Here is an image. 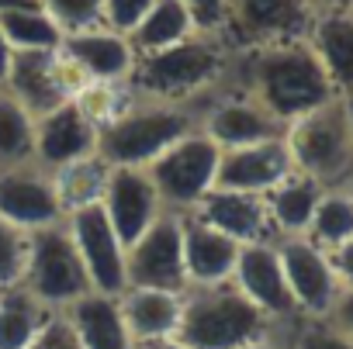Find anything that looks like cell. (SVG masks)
Segmentation results:
<instances>
[{
  "label": "cell",
  "instance_id": "6da1fadb",
  "mask_svg": "<svg viewBox=\"0 0 353 349\" xmlns=\"http://www.w3.org/2000/svg\"><path fill=\"white\" fill-rule=\"evenodd\" d=\"M229 73H236L239 80L236 90L253 97L284 128L339 97L308 42H281L236 52Z\"/></svg>",
  "mask_w": 353,
  "mask_h": 349
},
{
  "label": "cell",
  "instance_id": "7a4b0ae2",
  "mask_svg": "<svg viewBox=\"0 0 353 349\" xmlns=\"http://www.w3.org/2000/svg\"><path fill=\"white\" fill-rule=\"evenodd\" d=\"M232 49L215 35H194L152 56H139L128 76V94L142 101L184 104L208 97L232 70Z\"/></svg>",
  "mask_w": 353,
  "mask_h": 349
},
{
  "label": "cell",
  "instance_id": "3957f363",
  "mask_svg": "<svg viewBox=\"0 0 353 349\" xmlns=\"http://www.w3.org/2000/svg\"><path fill=\"white\" fill-rule=\"evenodd\" d=\"M198 128V111L132 97L97 135V156L111 169H149L173 142Z\"/></svg>",
  "mask_w": 353,
  "mask_h": 349
},
{
  "label": "cell",
  "instance_id": "277c9868",
  "mask_svg": "<svg viewBox=\"0 0 353 349\" xmlns=\"http://www.w3.org/2000/svg\"><path fill=\"white\" fill-rule=\"evenodd\" d=\"M277 328L260 308H253L232 284L219 287H191L184 294L181 339L188 349H246Z\"/></svg>",
  "mask_w": 353,
  "mask_h": 349
},
{
  "label": "cell",
  "instance_id": "5b68a950",
  "mask_svg": "<svg viewBox=\"0 0 353 349\" xmlns=\"http://www.w3.org/2000/svg\"><path fill=\"white\" fill-rule=\"evenodd\" d=\"M291 166L319 187H346L353 180V138L339 97L284 128Z\"/></svg>",
  "mask_w": 353,
  "mask_h": 349
},
{
  "label": "cell",
  "instance_id": "8992f818",
  "mask_svg": "<svg viewBox=\"0 0 353 349\" xmlns=\"http://www.w3.org/2000/svg\"><path fill=\"white\" fill-rule=\"evenodd\" d=\"M219 159L222 149L201 135L198 128L184 135L181 142H173L145 173L170 215H194L198 204L215 191L219 184Z\"/></svg>",
  "mask_w": 353,
  "mask_h": 349
},
{
  "label": "cell",
  "instance_id": "52a82bcc",
  "mask_svg": "<svg viewBox=\"0 0 353 349\" xmlns=\"http://www.w3.org/2000/svg\"><path fill=\"white\" fill-rule=\"evenodd\" d=\"M21 287L52 315L66 311L73 301H80L90 290L83 263L63 225L28 235V263H25Z\"/></svg>",
  "mask_w": 353,
  "mask_h": 349
},
{
  "label": "cell",
  "instance_id": "ba28073f",
  "mask_svg": "<svg viewBox=\"0 0 353 349\" xmlns=\"http://www.w3.org/2000/svg\"><path fill=\"white\" fill-rule=\"evenodd\" d=\"M312 18L315 11L308 0H229V18L219 39L232 52L305 42Z\"/></svg>",
  "mask_w": 353,
  "mask_h": 349
},
{
  "label": "cell",
  "instance_id": "9c48e42d",
  "mask_svg": "<svg viewBox=\"0 0 353 349\" xmlns=\"http://www.w3.org/2000/svg\"><path fill=\"white\" fill-rule=\"evenodd\" d=\"M281 270L288 280V294L294 301L298 318H329L332 304L343 290L332 260L325 249H319L312 239L294 235V239H274Z\"/></svg>",
  "mask_w": 353,
  "mask_h": 349
},
{
  "label": "cell",
  "instance_id": "30bf717a",
  "mask_svg": "<svg viewBox=\"0 0 353 349\" xmlns=\"http://www.w3.org/2000/svg\"><path fill=\"white\" fill-rule=\"evenodd\" d=\"M125 273H128V287H152V290H170V294H188L181 215L166 211L145 235H139L125 249Z\"/></svg>",
  "mask_w": 353,
  "mask_h": 349
},
{
  "label": "cell",
  "instance_id": "8fae6325",
  "mask_svg": "<svg viewBox=\"0 0 353 349\" xmlns=\"http://www.w3.org/2000/svg\"><path fill=\"white\" fill-rule=\"evenodd\" d=\"M63 229L73 239V249H77V256L83 263V273H87L90 290L94 294H104V297H118L128 287L125 246L118 242V235H114L108 215L101 211V204L66 215Z\"/></svg>",
  "mask_w": 353,
  "mask_h": 349
},
{
  "label": "cell",
  "instance_id": "7c38bea8",
  "mask_svg": "<svg viewBox=\"0 0 353 349\" xmlns=\"http://www.w3.org/2000/svg\"><path fill=\"white\" fill-rule=\"evenodd\" d=\"M0 90H8L35 118H42L52 107L73 101L83 90V80L77 76V70L66 63L63 52H14L8 83Z\"/></svg>",
  "mask_w": 353,
  "mask_h": 349
},
{
  "label": "cell",
  "instance_id": "4fadbf2b",
  "mask_svg": "<svg viewBox=\"0 0 353 349\" xmlns=\"http://www.w3.org/2000/svg\"><path fill=\"white\" fill-rule=\"evenodd\" d=\"M0 218L28 235L63 225L66 211L59 204L52 173H46L39 162L0 169Z\"/></svg>",
  "mask_w": 353,
  "mask_h": 349
},
{
  "label": "cell",
  "instance_id": "5bb4252c",
  "mask_svg": "<svg viewBox=\"0 0 353 349\" xmlns=\"http://www.w3.org/2000/svg\"><path fill=\"white\" fill-rule=\"evenodd\" d=\"M198 131L208 135L222 152L284 138V125L239 90L208 97L205 111H198Z\"/></svg>",
  "mask_w": 353,
  "mask_h": 349
},
{
  "label": "cell",
  "instance_id": "9a60e30c",
  "mask_svg": "<svg viewBox=\"0 0 353 349\" xmlns=\"http://www.w3.org/2000/svg\"><path fill=\"white\" fill-rule=\"evenodd\" d=\"M253 308H260L277 328H288L298 321L294 301L288 294V280L281 270V256L274 239L270 242H250L239 249L232 280H229Z\"/></svg>",
  "mask_w": 353,
  "mask_h": 349
},
{
  "label": "cell",
  "instance_id": "2e32d148",
  "mask_svg": "<svg viewBox=\"0 0 353 349\" xmlns=\"http://www.w3.org/2000/svg\"><path fill=\"white\" fill-rule=\"evenodd\" d=\"M66 63L77 70V76L87 83H108V87H128V76L135 70V49L128 42V35H118L104 25L83 28V32H70L63 49Z\"/></svg>",
  "mask_w": 353,
  "mask_h": 349
},
{
  "label": "cell",
  "instance_id": "e0dca14e",
  "mask_svg": "<svg viewBox=\"0 0 353 349\" xmlns=\"http://www.w3.org/2000/svg\"><path fill=\"white\" fill-rule=\"evenodd\" d=\"M101 211L108 215V222L125 249L166 215L145 169H111L104 198H101Z\"/></svg>",
  "mask_w": 353,
  "mask_h": 349
},
{
  "label": "cell",
  "instance_id": "ac0fdd59",
  "mask_svg": "<svg viewBox=\"0 0 353 349\" xmlns=\"http://www.w3.org/2000/svg\"><path fill=\"white\" fill-rule=\"evenodd\" d=\"M97 135L101 128L80 111V104L66 101L49 114L35 118V162L46 173H56L63 166L90 159L97 156Z\"/></svg>",
  "mask_w": 353,
  "mask_h": 349
},
{
  "label": "cell",
  "instance_id": "d6986e66",
  "mask_svg": "<svg viewBox=\"0 0 353 349\" xmlns=\"http://www.w3.org/2000/svg\"><path fill=\"white\" fill-rule=\"evenodd\" d=\"M294 173L291 156L284 138L246 145V149H229L219 159V184L222 191H239L253 198H267L281 180H288Z\"/></svg>",
  "mask_w": 353,
  "mask_h": 349
},
{
  "label": "cell",
  "instance_id": "ffe728a7",
  "mask_svg": "<svg viewBox=\"0 0 353 349\" xmlns=\"http://www.w3.org/2000/svg\"><path fill=\"white\" fill-rule=\"evenodd\" d=\"M181 235H184V270H188V290L191 287H219L232 280L236 260H239V242L222 235L219 229L205 225L198 215L181 218Z\"/></svg>",
  "mask_w": 353,
  "mask_h": 349
},
{
  "label": "cell",
  "instance_id": "44dd1931",
  "mask_svg": "<svg viewBox=\"0 0 353 349\" xmlns=\"http://www.w3.org/2000/svg\"><path fill=\"white\" fill-rule=\"evenodd\" d=\"M118 308L125 318V328L135 346L156 342V339H176L184 318V294L152 290V287H125L118 294Z\"/></svg>",
  "mask_w": 353,
  "mask_h": 349
},
{
  "label": "cell",
  "instance_id": "7402d4cb",
  "mask_svg": "<svg viewBox=\"0 0 353 349\" xmlns=\"http://www.w3.org/2000/svg\"><path fill=\"white\" fill-rule=\"evenodd\" d=\"M205 225L219 229L222 235H229L232 242L239 246H250V242H270L274 232H270V218H267V204L263 198H253V194H239V191H222L215 187L194 211Z\"/></svg>",
  "mask_w": 353,
  "mask_h": 349
},
{
  "label": "cell",
  "instance_id": "603a6c76",
  "mask_svg": "<svg viewBox=\"0 0 353 349\" xmlns=\"http://www.w3.org/2000/svg\"><path fill=\"white\" fill-rule=\"evenodd\" d=\"M59 315H63L77 349H135V342L125 328L118 297H104V294L87 290L80 301H73Z\"/></svg>",
  "mask_w": 353,
  "mask_h": 349
},
{
  "label": "cell",
  "instance_id": "cb8c5ba5",
  "mask_svg": "<svg viewBox=\"0 0 353 349\" xmlns=\"http://www.w3.org/2000/svg\"><path fill=\"white\" fill-rule=\"evenodd\" d=\"M305 42L322 63L332 90L339 97L353 94V11H319Z\"/></svg>",
  "mask_w": 353,
  "mask_h": 349
},
{
  "label": "cell",
  "instance_id": "d4e9b609",
  "mask_svg": "<svg viewBox=\"0 0 353 349\" xmlns=\"http://www.w3.org/2000/svg\"><path fill=\"white\" fill-rule=\"evenodd\" d=\"M322 194H325V187H319L315 180L301 177V173H291L288 180H281V184L263 198L274 239L308 235V225H312V215H315Z\"/></svg>",
  "mask_w": 353,
  "mask_h": 349
},
{
  "label": "cell",
  "instance_id": "484cf974",
  "mask_svg": "<svg viewBox=\"0 0 353 349\" xmlns=\"http://www.w3.org/2000/svg\"><path fill=\"white\" fill-rule=\"evenodd\" d=\"M194 35H201V32L194 28V18L188 14V8L181 0H156L149 8V14L128 35V42H132L135 56H152V52H163L170 45H181Z\"/></svg>",
  "mask_w": 353,
  "mask_h": 349
},
{
  "label": "cell",
  "instance_id": "4316f807",
  "mask_svg": "<svg viewBox=\"0 0 353 349\" xmlns=\"http://www.w3.org/2000/svg\"><path fill=\"white\" fill-rule=\"evenodd\" d=\"M49 321L52 311L42 308L25 287L0 290V349H32Z\"/></svg>",
  "mask_w": 353,
  "mask_h": 349
},
{
  "label": "cell",
  "instance_id": "83f0119b",
  "mask_svg": "<svg viewBox=\"0 0 353 349\" xmlns=\"http://www.w3.org/2000/svg\"><path fill=\"white\" fill-rule=\"evenodd\" d=\"M0 32H4L11 52H59L66 42L63 25L42 8H21V11L0 14Z\"/></svg>",
  "mask_w": 353,
  "mask_h": 349
},
{
  "label": "cell",
  "instance_id": "f1b7e54d",
  "mask_svg": "<svg viewBox=\"0 0 353 349\" xmlns=\"http://www.w3.org/2000/svg\"><path fill=\"white\" fill-rule=\"evenodd\" d=\"M108 177H111V166L101 156H90V159H80L73 166L56 169L52 173V184H56V194H59L63 211L73 215V211H83V208L101 204L104 187H108Z\"/></svg>",
  "mask_w": 353,
  "mask_h": 349
},
{
  "label": "cell",
  "instance_id": "f546056e",
  "mask_svg": "<svg viewBox=\"0 0 353 349\" xmlns=\"http://www.w3.org/2000/svg\"><path fill=\"white\" fill-rule=\"evenodd\" d=\"M35 162V114L0 90V169Z\"/></svg>",
  "mask_w": 353,
  "mask_h": 349
},
{
  "label": "cell",
  "instance_id": "4dcf8cb0",
  "mask_svg": "<svg viewBox=\"0 0 353 349\" xmlns=\"http://www.w3.org/2000/svg\"><path fill=\"white\" fill-rule=\"evenodd\" d=\"M305 239H312L325 253H336L339 246H346L353 239V198L346 187H332L322 194Z\"/></svg>",
  "mask_w": 353,
  "mask_h": 349
},
{
  "label": "cell",
  "instance_id": "1f68e13d",
  "mask_svg": "<svg viewBox=\"0 0 353 349\" xmlns=\"http://www.w3.org/2000/svg\"><path fill=\"white\" fill-rule=\"evenodd\" d=\"M288 349H353V339L339 332L329 318H298L284 328Z\"/></svg>",
  "mask_w": 353,
  "mask_h": 349
},
{
  "label": "cell",
  "instance_id": "d6a6232c",
  "mask_svg": "<svg viewBox=\"0 0 353 349\" xmlns=\"http://www.w3.org/2000/svg\"><path fill=\"white\" fill-rule=\"evenodd\" d=\"M25 263H28V232H21L0 218V290L21 287Z\"/></svg>",
  "mask_w": 353,
  "mask_h": 349
},
{
  "label": "cell",
  "instance_id": "836d02e7",
  "mask_svg": "<svg viewBox=\"0 0 353 349\" xmlns=\"http://www.w3.org/2000/svg\"><path fill=\"white\" fill-rule=\"evenodd\" d=\"M35 4L49 11L63 25L66 35L101 25V0H35Z\"/></svg>",
  "mask_w": 353,
  "mask_h": 349
},
{
  "label": "cell",
  "instance_id": "e575fe53",
  "mask_svg": "<svg viewBox=\"0 0 353 349\" xmlns=\"http://www.w3.org/2000/svg\"><path fill=\"white\" fill-rule=\"evenodd\" d=\"M152 4L156 0H101V25L118 35H132Z\"/></svg>",
  "mask_w": 353,
  "mask_h": 349
},
{
  "label": "cell",
  "instance_id": "d590c367",
  "mask_svg": "<svg viewBox=\"0 0 353 349\" xmlns=\"http://www.w3.org/2000/svg\"><path fill=\"white\" fill-rule=\"evenodd\" d=\"M188 8V14L194 18V28L201 35H222L225 18H229V0H181Z\"/></svg>",
  "mask_w": 353,
  "mask_h": 349
},
{
  "label": "cell",
  "instance_id": "8d00e7d4",
  "mask_svg": "<svg viewBox=\"0 0 353 349\" xmlns=\"http://www.w3.org/2000/svg\"><path fill=\"white\" fill-rule=\"evenodd\" d=\"M32 349H77V342H73L63 315H52V321L46 325V332L32 342Z\"/></svg>",
  "mask_w": 353,
  "mask_h": 349
},
{
  "label": "cell",
  "instance_id": "74e56055",
  "mask_svg": "<svg viewBox=\"0 0 353 349\" xmlns=\"http://www.w3.org/2000/svg\"><path fill=\"white\" fill-rule=\"evenodd\" d=\"M329 321H332L339 332H346V335L353 339V290H339V297H336V304H332Z\"/></svg>",
  "mask_w": 353,
  "mask_h": 349
},
{
  "label": "cell",
  "instance_id": "f35d334b",
  "mask_svg": "<svg viewBox=\"0 0 353 349\" xmlns=\"http://www.w3.org/2000/svg\"><path fill=\"white\" fill-rule=\"evenodd\" d=\"M11 59H14V52H11V45H8L4 32H0V87L8 83V73H11Z\"/></svg>",
  "mask_w": 353,
  "mask_h": 349
},
{
  "label": "cell",
  "instance_id": "ab89813d",
  "mask_svg": "<svg viewBox=\"0 0 353 349\" xmlns=\"http://www.w3.org/2000/svg\"><path fill=\"white\" fill-rule=\"evenodd\" d=\"M312 11H353V0H308Z\"/></svg>",
  "mask_w": 353,
  "mask_h": 349
},
{
  "label": "cell",
  "instance_id": "60d3db41",
  "mask_svg": "<svg viewBox=\"0 0 353 349\" xmlns=\"http://www.w3.org/2000/svg\"><path fill=\"white\" fill-rule=\"evenodd\" d=\"M246 349H288L284 346V332H274V335H267V339H260V342H253Z\"/></svg>",
  "mask_w": 353,
  "mask_h": 349
},
{
  "label": "cell",
  "instance_id": "b9f144b4",
  "mask_svg": "<svg viewBox=\"0 0 353 349\" xmlns=\"http://www.w3.org/2000/svg\"><path fill=\"white\" fill-rule=\"evenodd\" d=\"M135 349H188V346L181 339H156V342H142Z\"/></svg>",
  "mask_w": 353,
  "mask_h": 349
},
{
  "label": "cell",
  "instance_id": "7bdbcfd3",
  "mask_svg": "<svg viewBox=\"0 0 353 349\" xmlns=\"http://www.w3.org/2000/svg\"><path fill=\"white\" fill-rule=\"evenodd\" d=\"M21 8H39L35 0H0V14H8V11H21Z\"/></svg>",
  "mask_w": 353,
  "mask_h": 349
},
{
  "label": "cell",
  "instance_id": "ee69618b",
  "mask_svg": "<svg viewBox=\"0 0 353 349\" xmlns=\"http://www.w3.org/2000/svg\"><path fill=\"white\" fill-rule=\"evenodd\" d=\"M339 104H343V114H346V128H350V138H353V94H343V97H339Z\"/></svg>",
  "mask_w": 353,
  "mask_h": 349
},
{
  "label": "cell",
  "instance_id": "f6af8a7d",
  "mask_svg": "<svg viewBox=\"0 0 353 349\" xmlns=\"http://www.w3.org/2000/svg\"><path fill=\"white\" fill-rule=\"evenodd\" d=\"M346 191H350V198H353V180H350V184H346Z\"/></svg>",
  "mask_w": 353,
  "mask_h": 349
}]
</instances>
